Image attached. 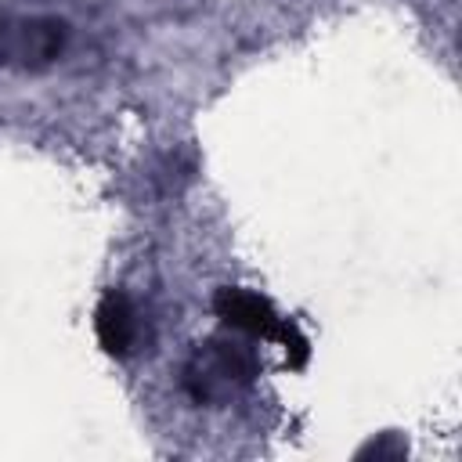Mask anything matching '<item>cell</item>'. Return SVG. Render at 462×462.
Segmentation results:
<instances>
[{"label": "cell", "mask_w": 462, "mask_h": 462, "mask_svg": "<svg viewBox=\"0 0 462 462\" xmlns=\"http://www.w3.org/2000/svg\"><path fill=\"white\" fill-rule=\"evenodd\" d=\"M213 310H217V318H220L227 328H235V332H242V336L282 343V346H285V357H289V368H303V365H307V354H310L307 336H303L289 318H282V314L271 307L267 296H260V292H253V289L224 285V289H217V296H213Z\"/></svg>", "instance_id": "1"}, {"label": "cell", "mask_w": 462, "mask_h": 462, "mask_svg": "<svg viewBox=\"0 0 462 462\" xmlns=\"http://www.w3.org/2000/svg\"><path fill=\"white\" fill-rule=\"evenodd\" d=\"M256 375V357L249 346H238V343H224V339H213L209 346H202L188 368V386L191 393L202 401L209 397H224L231 393L235 386L249 383Z\"/></svg>", "instance_id": "2"}, {"label": "cell", "mask_w": 462, "mask_h": 462, "mask_svg": "<svg viewBox=\"0 0 462 462\" xmlns=\"http://www.w3.org/2000/svg\"><path fill=\"white\" fill-rule=\"evenodd\" d=\"M94 332H97L101 350L112 354V357H130L137 350L141 325H137V310H134L126 292L108 289L101 296V303L94 310Z\"/></svg>", "instance_id": "3"}, {"label": "cell", "mask_w": 462, "mask_h": 462, "mask_svg": "<svg viewBox=\"0 0 462 462\" xmlns=\"http://www.w3.org/2000/svg\"><path fill=\"white\" fill-rule=\"evenodd\" d=\"M365 455H375V458H401V455H404V440H397L393 433H386L379 444L372 440V444H365V448L357 451V458H365Z\"/></svg>", "instance_id": "4"}]
</instances>
